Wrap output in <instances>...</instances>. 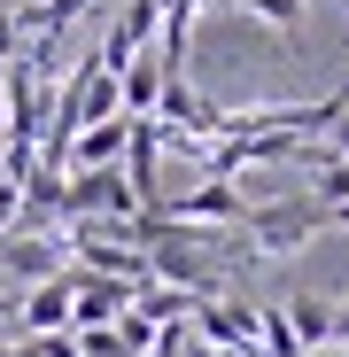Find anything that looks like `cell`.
Returning a JSON list of instances; mask_svg holds the SVG:
<instances>
[{
	"label": "cell",
	"instance_id": "1",
	"mask_svg": "<svg viewBox=\"0 0 349 357\" xmlns=\"http://www.w3.org/2000/svg\"><path fill=\"white\" fill-rule=\"evenodd\" d=\"M54 218L70 225H93V218H140V195L125 187V171H63V202H54Z\"/></svg>",
	"mask_w": 349,
	"mask_h": 357
},
{
	"label": "cell",
	"instance_id": "2",
	"mask_svg": "<svg viewBox=\"0 0 349 357\" xmlns=\"http://www.w3.org/2000/svg\"><path fill=\"white\" fill-rule=\"evenodd\" d=\"M155 210H163L171 225H194V233H210V225H249L241 178H194L187 195H155Z\"/></svg>",
	"mask_w": 349,
	"mask_h": 357
},
{
	"label": "cell",
	"instance_id": "3",
	"mask_svg": "<svg viewBox=\"0 0 349 357\" xmlns=\"http://www.w3.org/2000/svg\"><path fill=\"white\" fill-rule=\"evenodd\" d=\"M326 233V210L311 202V195H295V202H264V210H249V241L264 249V257H303L311 241Z\"/></svg>",
	"mask_w": 349,
	"mask_h": 357
},
{
	"label": "cell",
	"instance_id": "4",
	"mask_svg": "<svg viewBox=\"0 0 349 357\" xmlns=\"http://www.w3.org/2000/svg\"><path fill=\"white\" fill-rule=\"evenodd\" d=\"M63 257H70L63 241H39V233H16V225L0 233V272H16V280H31V287L63 272Z\"/></svg>",
	"mask_w": 349,
	"mask_h": 357
},
{
	"label": "cell",
	"instance_id": "5",
	"mask_svg": "<svg viewBox=\"0 0 349 357\" xmlns=\"http://www.w3.org/2000/svg\"><path fill=\"white\" fill-rule=\"evenodd\" d=\"M125 140H132V116H109V125H86L70 148H63V171H109L125 163Z\"/></svg>",
	"mask_w": 349,
	"mask_h": 357
},
{
	"label": "cell",
	"instance_id": "6",
	"mask_svg": "<svg viewBox=\"0 0 349 357\" xmlns=\"http://www.w3.org/2000/svg\"><path fill=\"white\" fill-rule=\"evenodd\" d=\"M16 326H24V334H63V326H70V264L54 272V280H39L24 303H16Z\"/></svg>",
	"mask_w": 349,
	"mask_h": 357
},
{
	"label": "cell",
	"instance_id": "7",
	"mask_svg": "<svg viewBox=\"0 0 349 357\" xmlns=\"http://www.w3.org/2000/svg\"><path fill=\"white\" fill-rule=\"evenodd\" d=\"M155 93H163V63L140 47L132 63L116 70V109H125V116H155Z\"/></svg>",
	"mask_w": 349,
	"mask_h": 357
},
{
	"label": "cell",
	"instance_id": "8",
	"mask_svg": "<svg viewBox=\"0 0 349 357\" xmlns=\"http://www.w3.org/2000/svg\"><path fill=\"white\" fill-rule=\"evenodd\" d=\"M279 319H287V334H295L303 349H334V303L326 295H295Z\"/></svg>",
	"mask_w": 349,
	"mask_h": 357
},
{
	"label": "cell",
	"instance_id": "9",
	"mask_svg": "<svg viewBox=\"0 0 349 357\" xmlns=\"http://www.w3.org/2000/svg\"><path fill=\"white\" fill-rule=\"evenodd\" d=\"M311 202H318V210H341V202H349V163H341V155H318V163H311Z\"/></svg>",
	"mask_w": 349,
	"mask_h": 357
},
{
	"label": "cell",
	"instance_id": "10",
	"mask_svg": "<svg viewBox=\"0 0 349 357\" xmlns=\"http://www.w3.org/2000/svg\"><path fill=\"white\" fill-rule=\"evenodd\" d=\"M256 357H303V342L287 334L279 311H256Z\"/></svg>",
	"mask_w": 349,
	"mask_h": 357
},
{
	"label": "cell",
	"instance_id": "11",
	"mask_svg": "<svg viewBox=\"0 0 349 357\" xmlns=\"http://www.w3.org/2000/svg\"><path fill=\"white\" fill-rule=\"evenodd\" d=\"M155 24H163V8H155V0H132V8L116 16V31H125L132 47H155Z\"/></svg>",
	"mask_w": 349,
	"mask_h": 357
},
{
	"label": "cell",
	"instance_id": "12",
	"mask_svg": "<svg viewBox=\"0 0 349 357\" xmlns=\"http://www.w3.org/2000/svg\"><path fill=\"white\" fill-rule=\"evenodd\" d=\"M78 357H125V349H116V334L101 326V334H78Z\"/></svg>",
	"mask_w": 349,
	"mask_h": 357
},
{
	"label": "cell",
	"instance_id": "13",
	"mask_svg": "<svg viewBox=\"0 0 349 357\" xmlns=\"http://www.w3.org/2000/svg\"><path fill=\"white\" fill-rule=\"evenodd\" d=\"M326 155H341V163H349V109H341L334 125H326Z\"/></svg>",
	"mask_w": 349,
	"mask_h": 357
},
{
	"label": "cell",
	"instance_id": "14",
	"mask_svg": "<svg viewBox=\"0 0 349 357\" xmlns=\"http://www.w3.org/2000/svg\"><path fill=\"white\" fill-rule=\"evenodd\" d=\"M326 225H349V202H341V210H326Z\"/></svg>",
	"mask_w": 349,
	"mask_h": 357
}]
</instances>
